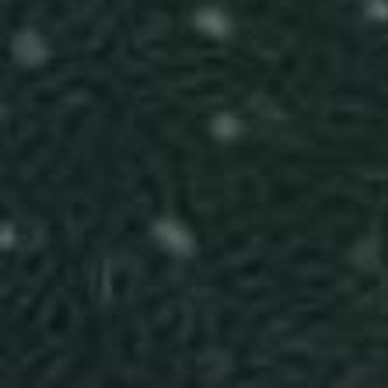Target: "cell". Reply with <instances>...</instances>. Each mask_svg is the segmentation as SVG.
Here are the masks:
<instances>
[{"mask_svg":"<svg viewBox=\"0 0 388 388\" xmlns=\"http://www.w3.org/2000/svg\"><path fill=\"white\" fill-rule=\"evenodd\" d=\"M18 53L28 56V63H35V60L42 56V46L35 42V35H25V39H18Z\"/></svg>","mask_w":388,"mask_h":388,"instance_id":"cell-1","label":"cell"}]
</instances>
